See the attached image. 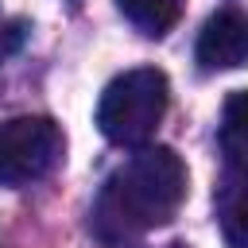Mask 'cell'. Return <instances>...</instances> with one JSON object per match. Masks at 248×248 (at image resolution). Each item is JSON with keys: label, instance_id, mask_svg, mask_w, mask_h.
Instances as JSON below:
<instances>
[{"label": "cell", "instance_id": "3957f363", "mask_svg": "<svg viewBox=\"0 0 248 248\" xmlns=\"http://www.w3.org/2000/svg\"><path fill=\"white\" fill-rule=\"evenodd\" d=\"M66 155V136L50 116H12L0 124V182L23 186L50 174Z\"/></svg>", "mask_w": 248, "mask_h": 248}, {"label": "cell", "instance_id": "277c9868", "mask_svg": "<svg viewBox=\"0 0 248 248\" xmlns=\"http://www.w3.org/2000/svg\"><path fill=\"white\" fill-rule=\"evenodd\" d=\"M198 62H202V70L248 66V12L225 8V12L209 16L198 35Z\"/></svg>", "mask_w": 248, "mask_h": 248}, {"label": "cell", "instance_id": "52a82bcc", "mask_svg": "<svg viewBox=\"0 0 248 248\" xmlns=\"http://www.w3.org/2000/svg\"><path fill=\"white\" fill-rule=\"evenodd\" d=\"M221 120H225V124H221V140H225V147H229V151L248 147V89L229 93Z\"/></svg>", "mask_w": 248, "mask_h": 248}, {"label": "cell", "instance_id": "7a4b0ae2", "mask_svg": "<svg viewBox=\"0 0 248 248\" xmlns=\"http://www.w3.org/2000/svg\"><path fill=\"white\" fill-rule=\"evenodd\" d=\"M170 85L155 66H136L112 78L97 101V128L116 147H147L167 116Z\"/></svg>", "mask_w": 248, "mask_h": 248}, {"label": "cell", "instance_id": "6da1fadb", "mask_svg": "<svg viewBox=\"0 0 248 248\" xmlns=\"http://www.w3.org/2000/svg\"><path fill=\"white\" fill-rule=\"evenodd\" d=\"M182 198H186L182 159L159 143L136 147V155L105 182L93 209V229L105 244L128 248L147 229L167 225L178 213Z\"/></svg>", "mask_w": 248, "mask_h": 248}, {"label": "cell", "instance_id": "5b68a950", "mask_svg": "<svg viewBox=\"0 0 248 248\" xmlns=\"http://www.w3.org/2000/svg\"><path fill=\"white\" fill-rule=\"evenodd\" d=\"M217 225L229 248H248V155L229 151V163L213 190Z\"/></svg>", "mask_w": 248, "mask_h": 248}, {"label": "cell", "instance_id": "8992f818", "mask_svg": "<svg viewBox=\"0 0 248 248\" xmlns=\"http://www.w3.org/2000/svg\"><path fill=\"white\" fill-rule=\"evenodd\" d=\"M120 16L136 23L143 35H167L178 19V0H116Z\"/></svg>", "mask_w": 248, "mask_h": 248}]
</instances>
